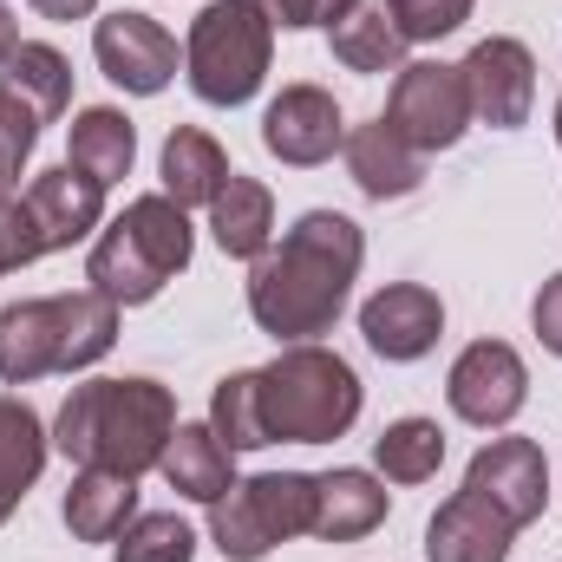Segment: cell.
I'll return each mask as SVG.
<instances>
[{
  "label": "cell",
  "mask_w": 562,
  "mask_h": 562,
  "mask_svg": "<svg viewBox=\"0 0 562 562\" xmlns=\"http://www.w3.org/2000/svg\"><path fill=\"white\" fill-rule=\"evenodd\" d=\"M360 334H367V347L380 353V360H393V367H406V360H425L431 347H438V334H445V301L419 288V281H393V288H380L367 307H360Z\"/></svg>",
  "instance_id": "obj_14"
},
{
  "label": "cell",
  "mask_w": 562,
  "mask_h": 562,
  "mask_svg": "<svg viewBox=\"0 0 562 562\" xmlns=\"http://www.w3.org/2000/svg\"><path fill=\"white\" fill-rule=\"evenodd\" d=\"M46 471V425L26 400H0V524L20 510L33 477Z\"/></svg>",
  "instance_id": "obj_25"
},
{
  "label": "cell",
  "mask_w": 562,
  "mask_h": 562,
  "mask_svg": "<svg viewBox=\"0 0 562 562\" xmlns=\"http://www.w3.org/2000/svg\"><path fill=\"white\" fill-rule=\"evenodd\" d=\"M33 144H40V112L13 86H0V203H13V177L33 157Z\"/></svg>",
  "instance_id": "obj_30"
},
{
  "label": "cell",
  "mask_w": 562,
  "mask_h": 562,
  "mask_svg": "<svg viewBox=\"0 0 562 562\" xmlns=\"http://www.w3.org/2000/svg\"><path fill=\"white\" fill-rule=\"evenodd\" d=\"M20 203H26V216H33L40 256L72 249V243H86V236L105 223V183H92V177H86V170H72V164L40 170V177L20 190Z\"/></svg>",
  "instance_id": "obj_13"
},
{
  "label": "cell",
  "mask_w": 562,
  "mask_h": 562,
  "mask_svg": "<svg viewBox=\"0 0 562 562\" xmlns=\"http://www.w3.org/2000/svg\"><path fill=\"white\" fill-rule=\"evenodd\" d=\"M386 125L413 144L419 157L451 150V144L471 132V99H464L458 66H438V59H413V66H400L393 99H386Z\"/></svg>",
  "instance_id": "obj_8"
},
{
  "label": "cell",
  "mask_w": 562,
  "mask_h": 562,
  "mask_svg": "<svg viewBox=\"0 0 562 562\" xmlns=\"http://www.w3.org/2000/svg\"><path fill=\"white\" fill-rule=\"evenodd\" d=\"M210 431L229 445V451H262L269 431H262V393H256V373H229L216 393H210Z\"/></svg>",
  "instance_id": "obj_28"
},
{
  "label": "cell",
  "mask_w": 562,
  "mask_h": 562,
  "mask_svg": "<svg viewBox=\"0 0 562 562\" xmlns=\"http://www.w3.org/2000/svg\"><path fill=\"white\" fill-rule=\"evenodd\" d=\"M26 262H40V236H33L26 203L13 196V203H0V276H13V269H26Z\"/></svg>",
  "instance_id": "obj_32"
},
{
  "label": "cell",
  "mask_w": 562,
  "mask_h": 562,
  "mask_svg": "<svg viewBox=\"0 0 562 562\" xmlns=\"http://www.w3.org/2000/svg\"><path fill=\"white\" fill-rule=\"evenodd\" d=\"M276 59V20L256 0H210L190 26L183 66L203 105H249Z\"/></svg>",
  "instance_id": "obj_6"
},
{
  "label": "cell",
  "mask_w": 562,
  "mask_h": 562,
  "mask_svg": "<svg viewBox=\"0 0 562 562\" xmlns=\"http://www.w3.org/2000/svg\"><path fill=\"white\" fill-rule=\"evenodd\" d=\"M132 157H138V132H132V119L119 112V105H86L79 119H72V150H66V164L72 170H86L92 183H119V177H132Z\"/></svg>",
  "instance_id": "obj_23"
},
{
  "label": "cell",
  "mask_w": 562,
  "mask_h": 562,
  "mask_svg": "<svg viewBox=\"0 0 562 562\" xmlns=\"http://www.w3.org/2000/svg\"><path fill=\"white\" fill-rule=\"evenodd\" d=\"M464 79V99H471V119L491 125V132H517L530 125V105H537V59L524 40H477L471 59L458 66Z\"/></svg>",
  "instance_id": "obj_10"
},
{
  "label": "cell",
  "mask_w": 562,
  "mask_h": 562,
  "mask_svg": "<svg viewBox=\"0 0 562 562\" xmlns=\"http://www.w3.org/2000/svg\"><path fill=\"white\" fill-rule=\"evenodd\" d=\"M223 183H229V157H223V144L210 138V132L177 125V132L164 138V196H170L177 210H196V203L210 210Z\"/></svg>",
  "instance_id": "obj_22"
},
{
  "label": "cell",
  "mask_w": 562,
  "mask_h": 562,
  "mask_svg": "<svg viewBox=\"0 0 562 562\" xmlns=\"http://www.w3.org/2000/svg\"><path fill=\"white\" fill-rule=\"evenodd\" d=\"M386 524V484L373 471H321L314 477V530L321 543H360Z\"/></svg>",
  "instance_id": "obj_17"
},
{
  "label": "cell",
  "mask_w": 562,
  "mask_h": 562,
  "mask_svg": "<svg viewBox=\"0 0 562 562\" xmlns=\"http://www.w3.org/2000/svg\"><path fill=\"white\" fill-rule=\"evenodd\" d=\"M92 53H99V72L112 79V86H125V92H164L170 79H177V40L138 13V7H119L112 20H99V33H92Z\"/></svg>",
  "instance_id": "obj_11"
},
{
  "label": "cell",
  "mask_w": 562,
  "mask_h": 562,
  "mask_svg": "<svg viewBox=\"0 0 562 562\" xmlns=\"http://www.w3.org/2000/svg\"><path fill=\"white\" fill-rule=\"evenodd\" d=\"M119 347V301L99 288L79 294H40L0 307V380L26 386L40 373H79Z\"/></svg>",
  "instance_id": "obj_3"
},
{
  "label": "cell",
  "mask_w": 562,
  "mask_h": 562,
  "mask_svg": "<svg viewBox=\"0 0 562 562\" xmlns=\"http://www.w3.org/2000/svg\"><path fill=\"white\" fill-rule=\"evenodd\" d=\"M59 517H66V530L79 543H119L125 524L138 517V477H125V471H79L66 504H59Z\"/></svg>",
  "instance_id": "obj_20"
},
{
  "label": "cell",
  "mask_w": 562,
  "mask_h": 562,
  "mask_svg": "<svg viewBox=\"0 0 562 562\" xmlns=\"http://www.w3.org/2000/svg\"><path fill=\"white\" fill-rule=\"evenodd\" d=\"M367 262V236L353 216L340 210H307L281 249L256 256V276H249V314L262 334H276L288 347L327 334L353 294V276Z\"/></svg>",
  "instance_id": "obj_1"
},
{
  "label": "cell",
  "mask_w": 562,
  "mask_h": 562,
  "mask_svg": "<svg viewBox=\"0 0 562 562\" xmlns=\"http://www.w3.org/2000/svg\"><path fill=\"white\" fill-rule=\"evenodd\" d=\"M183 269H190V216L170 196H132L86 256V281L119 307L157 301L164 281Z\"/></svg>",
  "instance_id": "obj_5"
},
{
  "label": "cell",
  "mask_w": 562,
  "mask_h": 562,
  "mask_svg": "<svg viewBox=\"0 0 562 562\" xmlns=\"http://www.w3.org/2000/svg\"><path fill=\"white\" fill-rule=\"evenodd\" d=\"M26 7H33L40 20H86L99 0H26Z\"/></svg>",
  "instance_id": "obj_35"
},
{
  "label": "cell",
  "mask_w": 562,
  "mask_h": 562,
  "mask_svg": "<svg viewBox=\"0 0 562 562\" xmlns=\"http://www.w3.org/2000/svg\"><path fill=\"white\" fill-rule=\"evenodd\" d=\"M210 236H216V249L236 256V262L269 256V236H276V196H269V183L229 170V183H223L216 203H210Z\"/></svg>",
  "instance_id": "obj_19"
},
{
  "label": "cell",
  "mask_w": 562,
  "mask_h": 562,
  "mask_svg": "<svg viewBox=\"0 0 562 562\" xmlns=\"http://www.w3.org/2000/svg\"><path fill=\"white\" fill-rule=\"evenodd\" d=\"M557 144H562V105H557Z\"/></svg>",
  "instance_id": "obj_37"
},
{
  "label": "cell",
  "mask_w": 562,
  "mask_h": 562,
  "mask_svg": "<svg viewBox=\"0 0 562 562\" xmlns=\"http://www.w3.org/2000/svg\"><path fill=\"white\" fill-rule=\"evenodd\" d=\"M373 464H380L393 484H425V477H438V464H445V431H438V419L386 425V431L373 438Z\"/></svg>",
  "instance_id": "obj_27"
},
{
  "label": "cell",
  "mask_w": 562,
  "mask_h": 562,
  "mask_svg": "<svg viewBox=\"0 0 562 562\" xmlns=\"http://www.w3.org/2000/svg\"><path fill=\"white\" fill-rule=\"evenodd\" d=\"M510 537H517V524L497 504H484L477 491H458L425 524V562H504Z\"/></svg>",
  "instance_id": "obj_16"
},
{
  "label": "cell",
  "mask_w": 562,
  "mask_h": 562,
  "mask_svg": "<svg viewBox=\"0 0 562 562\" xmlns=\"http://www.w3.org/2000/svg\"><path fill=\"white\" fill-rule=\"evenodd\" d=\"M445 400H451V413H458L464 425L497 431V425H510L517 413H524V400H530V373H524L517 347H504V340H471V347L451 360Z\"/></svg>",
  "instance_id": "obj_9"
},
{
  "label": "cell",
  "mask_w": 562,
  "mask_h": 562,
  "mask_svg": "<svg viewBox=\"0 0 562 562\" xmlns=\"http://www.w3.org/2000/svg\"><path fill=\"white\" fill-rule=\"evenodd\" d=\"M334 59L347 72H400L406 66V33L393 20V0H360L347 20H334Z\"/></svg>",
  "instance_id": "obj_24"
},
{
  "label": "cell",
  "mask_w": 562,
  "mask_h": 562,
  "mask_svg": "<svg viewBox=\"0 0 562 562\" xmlns=\"http://www.w3.org/2000/svg\"><path fill=\"white\" fill-rule=\"evenodd\" d=\"M256 393L269 445H334L360 419V373L314 340L281 347L269 367H256Z\"/></svg>",
  "instance_id": "obj_4"
},
{
  "label": "cell",
  "mask_w": 562,
  "mask_h": 562,
  "mask_svg": "<svg viewBox=\"0 0 562 562\" xmlns=\"http://www.w3.org/2000/svg\"><path fill=\"white\" fill-rule=\"evenodd\" d=\"M20 53V26H13V13H7V0H0V66Z\"/></svg>",
  "instance_id": "obj_36"
},
{
  "label": "cell",
  "mask_w": 562,
  "mask_h": 562,
  "mask_svg": "<svg viewBox=\"0 0 562 562\" xmlns=\"http://www.w3.org/2000/svg\"><path fill=\"white\" fill-rule=\"evenodd\" d=\"M464 491H477L484 504H497L517 530H530L543 510H550V464L530 438H491L471 471H464Z\"/></svg>",
  "instance_id": "obj_12"
},
{
  "label": "cell",
  "mask_w": 562,
  "mask_h": 562,
  "mask_svg": "<svg viewBox=\"0 0 562 562\" xmlns=\"http://www.w3.org/2000/svg\"><path fill=\"white\" fill-rule=\"evenodd\" d=\"M157 471L170 477V491H177V497L216 504V497L236 484V451H229L210 425H177V431H170V445H164V458H157Z\"/></svg>",
  "instance_id": "obj_21"
},
{
  "label": "cell",
  "mask_w": 562,
  "mask_h": 562,
  "mask_svg": "<svg viewBox=\"0 0 562 562\" xmlns=\"http://www.w3.org/2000/svg\"><path fill=\"white\" fill-rule=\"evenodd\" d=\"M530 321H537V340H543V347H550V353L562 360V276L543 281V294H537Z\"/></svg>",
  "instance_id": "obj_34"
},
{
  "label": "cell",
  "mask_w": 562,
  "mask_h": 562,
  "mask_svg": "<svg viewBox=\"0 0 562 562\" xmlns=\"http://www.w3.org/2000/svg\"><path fill=\"white\" fill-rule=\"evenodd\" d=\"M177 431V400L157 380H86L66 393L53 445L79 464V471H125L144 477L157 471L164 445Z\"/></svg>",
  "instance_id": "obj_2"
},
{
  "label": "cell",
  "mask_w": 562,
  "mask_h": 562,
  "mask_svg": "<svg viewBox=\"0 0 562 562\" xmlns=\"http://www.w3.org/2000/svg\"><path fill=\"white\" fill-rule=\"evenodd\" d=\"M0 86H13V92L40 112V125H53V119L72 105V66H66V53H53V46H40V40H20V53L0 66Z\"/></svg>",
  "instance_id": "obj_26"
},
{
  "label": "cell",
  "mask_w": 562,
  "mask_h": 562,
  "mask_svg": "<svg viewBox=\"0 0 562 562\" xmlns=\"http://www.w3.org/2000/svg\"><path fill=\"white\" fill-rule=\"evenodd\" d=\"M262 144L276 150L281 164L307 170V164H327V157L347 144V119H340L334 92H321V86H288L276 105L262 112Z\"/></svg>",
  "instance_id": "obj_15"
},
{
  "label": "cell",
  "mask_w": 562,
  "mask_h": 562,
  "mask_svg": "<svg viewBox=\"0 0 562 562\" xmlns=\"http://www.w3.org/2000/svg\"><path fill=\"white\" fill-rule=\"evenodd\" d=\"M256 7H262L276 26H294V33H301V26H334V20H347L360 0H256Z\"/></svg>",
  "instance_id": "obj_33"
},
{
  "label": "cell",
  "mask_w": 562,
  "mask_h": 562,
  "mask_svg": "<svg viewBox=\"0 0 562 562\" xmlns=\"http://www.w3.org/2000/svg\"><path fill=\"white\" fill-rule=\"evenodd\" d=\"M314 530V477L307 471H262L229 484L210 504V543L229 562H262L276 543Z\"/></svg>",
  "instance_id": "obj_7"
},
{
  "label": "cell",
  "mask_w": 562,
  "mask_h": 562,
  "mask_svg": "<svg viewBox=\"0 0 562 562\" xmlns=\"http://www.w3.org/2000/svg\"><path fill=\"white\" fill-rule=\"evenodd\" d=\"M347 170H353V183H360L373 203H400V196H413L425 183V157L400 138L386 119L347 132Z\"/></svg>",
  "instance_id": "obj_18"
},
{
  "label": "cell",
  "mask_w": 562,
  "mask_h": 562,
  "mask_svg": "<svg viewBox=\"0 0 562 562\" xmlns=\"http://www.w3.org/2000/svg\"><path fill=\"white\" fill-rule=\"evenodd\" d=\"M471 7H477V0H393V20H400V33H406V46H413V40H445V33H458V26L471 20Z\"/></svg>",
  "instance_id": "obj_31"
},
{
  "label": "cell",
  "mask_w": 562,
  "mask_h": 562,
  "mask_svg": "<svg viewBox=\"0 0 562 562\" xmlns=\"http://www.w3.org/2000/svg\"><path fill=\"white\" fill-rule=\"evenodd\" d=\"M196 557V530L177 517V510H150V517H132L112 562H190Z\"/></svg>",
  "instance_id": "obj_29"
}]
</instances>
